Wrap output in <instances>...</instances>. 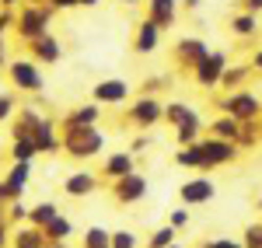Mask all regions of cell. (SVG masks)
Segmentation results:
<instances>
[{"label": "cell", "mask_w": 262, "mask_h": 248, "mask_svg": "<svg viewBox=\"0 0 262 248\" xmlns=\"http://www.w3.org/2000/svg\"><path fill=\"white\" fill-rule=\"evenodd\" d=\"M234 154H238V147L231 144V140L213 137V140H196V144L182 147L179 154H175V161L182 168H217L224 161H231Z\"/></svg>", "instance_id": "1"}, {"label": "cell", "mask_w": 262, "mask_h": 248, "mask_svg": "<svg viewBox=\"0 0 262 248\" xmlns=\"http://www.w3.org/2000/svg\"><path fill=\"white\" fill-rule=\"evenodd\" d=\"M63 147L74 157H91V154H98L101 147H105V137H101L95 126H74V129H67Z\"/></svg>", "instance_id": "2"}, {"label": "cell", "mask_w": 262, "mask_h": 248, "mask_svg": "<svg viewBox=\"0 0 262 248\" xmlns=\"http://www.w3.org/2000/svg\"><path fill=\"white\" fill-rule=\"evenodd\" d=\"M224 74H227V56L224 53H206L196 66V81L200 87H217L224 84Z\"/></svg>", "instance_id": "3"}, {"label": "cell", "mask_w": 262, "mask_h": 248, "mask_svg": "<svg viewBox=\"0 0 262 248\" xmlns=\"http://www.w3.org/2000/svg\"><path fill=\"white\" fill-rule=\"evenodd\" d=\"M262 102L255 98V95H231V98H224V112L227 116H234L238 123H255V116H259Z\"/></svg>", "instance_id": "4"}, {"label": "cell", "mask_w": 262, "mask_h": 248, "mask_svg": "<svg viewBox=\"0 0 262 248\" xmlns=\"http://www.w3.org/2000/svg\"><path fill=\"white\" fill-rule=\"evenodd\" d=\"M11 81L18 84L21 91H42V74L32 60H18L11 63Z\"/></svg>", "instance_id": "5"}, {"label": "cell", "mask_w": 262, "mask_h": 248, "mask_svg": "<svg viewBox=\"0 0 262 248\" xmlns=\"http://www.w3.org/2000/svg\"><path fill=\"white\" fill-rule=\"evenodd\" d=\"M179 196H182L185 207H203V203L213 199V182L210 178H192V182H185L179 189Z\"/></svg>", "instance_id": "6"}, {"label": "cell", "mask_w": 262, "mask_h": 248, "mask_svg": "<svg viewBox=\"0 0 262 248\" xmlns=\"http://www.w3.org/2000/svg\"><path fill=\"white\" fill-rule=\"evenodd\" d=\"M112 192H116V199H119V203H137V199H143V196H147V178L133 171V175L119 178Z\"/></svg>", "instance_id": "7"}, {"label": "cell", "mask_w": 262, "mask_h": 248, "mask_svg": "<svg viewBox=\"0 0 262 248\" xmlns=\"http://www.w3.org/2000/svg\"><path fill=\"white\" fill-rule=\"evenodd\" d=\"M28 178H32V161H14L11 171H7V196H11V203L25 196V186H28Z\"/></svg>", "instance_id": "8"}, {"label": "cell", "mask_w": 262, "mask_h": 248, "mask_svg": "<svg viewBox=\"0 0 262 248\" xmlns=\"http://www.w3.org/2000/svg\"><path fill=\"white\" fill-rule=\"evenodd\" d=\"M161 116H164V108L154 102L150 95H147V98H140V102H133V108H129V119H133L137 126H154Z\"/></svg>", "instance_id": "9"}, {"label": "cell", "mask_w": 262, "mask_h": 248, "mask_svg": "<svg viewBox=\"0 0 262 248\" xmlns=\"http://www.w3.org/2000/svg\"><path fill=\"white\" fill-rule=\"evenodd\" d=\"M126 95H129V84L119 81V77H108V81H98L95 84V102H126Z\"/></svg>", "instance_id": "10"}, {"label": "cell", "mask_w": 262, "mask_h": 248, "mask_svg": "<svg viewBox=\"0 0 262 248\" xmlns=\"http://www.w3.org/2000/svg\"><path fill=\"white\" fill-rule=\"evenodd\" d=\"M49 21V11H39V7H28L25 14H21V35H28V39H39V35H46V25Z\"/></svg>", "instance_id": "11"}, {"label": "cell", "mask_w": 262, "mask_h": 248, "mask_svg": "<svg viewBox=\"0 0 262 248\" xmlns=\"http://www.w3.org/2000/svg\"><path fill=\"white\" fill-rule=\"evenodd\" d=\"M95 186H98V178H95L91 171H74V175L63 182V192H67V196H88V192H95Z\"/></svg>", "instance_id": "12"}, {"label": "cell", "mask_w": 262, "mask_h": 248, "mask_svg": "<svg viewBox=\"0 0 262 248\" xmlns=\"http://www.w3.org/2000/svg\"><path fill=\"white\" fill-rule=\"evenodd\" d=\"M175 14H179V0H150V21H154V25L171 28Z\"/></svg>", "instance_id": "13"}, {"label": "cell", "mask_w": 262, "mask_h": 248, "mask_svg": "<svg viewBox=\"0 0 262 248\" xmlns=\"http://www.w3.org/2000/svg\"><path fill=\"white\" fill-rule=\"evenodd\" d=\"M98 116H101L98 102H95V105H81V108H74V112L63 119V129H74V126H95V123H98Z\"/></svg>", "instance_id": "14"}, {"label": "cell", "mask_w": 262, "mask_h": 248, "mask_svg": "<svg viewBox=\"0 0 262 248\" xmlns=\"http://www.w3.org/2000/svg\"><path fill=\"white\" fill-rule=\"evenodd\" d=\"M206 53H210V49H206L200 39H182L179 46H175V56H179L182 63H192V66H200V60Z\"/></svg>", "instance_id": "15"}, {"label": "cell", "mask_w": 262, "mask_h": 248, "mask_svg": "<svg viewBox=\"0 0 262 248\" xmlns=\"http://www.w3.org/2000/svg\"><path fill=\"white\" fill-rule=\"evenodd\" d=\"M158 32H161V25H154V21H143L140 28H137L133 49H137V53H150V49H158Z\"/></svg>", "instance_id": "16"}, {"label": "cell", "mask_w": 262, "mask_h": 248, "mask_svg": "<svg viewBox=\"0 0 262 248\" xmlns=\"http://www.w3.org/2000/svg\"><path fill=\"white\" fill-rule=\"evenodd\" d=\"M105 175L112 178V182H119L126 175H133V154L126 150V154H112L108 161H105Z\"/></svg>", "instance_id": "17"}, {"label": "cell", "mask_w": 262, "mask_h": 248, "mask_svg": "<svg viewBox=\"0 0 262 248\" xmlns=\"http://www.w3.org/2000/svg\"><path fill=\"white\" fill-rule=\"evenodd\" d=\"M32 53L42 63H56L60 60V42L53 39V35H39V39H32Z\"/></svg>", "instance_id": "18"}, {"label": "cell", "mask_w": 262, "mask_h": 248, "mask_svg": "<svg viewBox=\"0 0 262 248\" xmlns=\"http://www.w3.org/2000/svg\"><path fill=\"white\" fill-rule=\"evenodd\" d=\"M164 119H171L175 126H185V123H196V119H203L200 112L192 108V105H185V102H171L168 108H164Z\"/></svg>", "instance_id": "19"}, {"label": "cell", "mask_w": 262, "mask_h": 248, "mask_svg": "<svg viewBox=\"0 0 262 248\" xmlns=\"http://www.w3.org/2000/svg\"><path fill=\"white\" fill-rule=\"evenodd\" d=\"M32 140H35V144H39V154H53V150H56V133H53V123H49V119H42L39 123V129H35V133H32Z\"/></svg>", "instance_id": "20"}, {"label": "cell", "mask_w": 262, "mask_h": 248, "mask_svg": "<svg viewBox=\"0 0 262 248\" xmlns=\"http://www.w3.org/2000/svg\"><path fill=\"white\" fill-rule=\"evenodd\" d=\"M11 154H14V161H35V157H39V144H35L32 137H14Z\"/></svg>", "instance_id": "21"}, {"label": "cell", "mask_w": 262, "mask_h": 248, "mask_svg": "<svg viewBox=\"0 0 262 248\" xmlns=\"http://www.w3.org/2000/svg\"><path fill=\"white\" fill-rule=\"evenodd\" d=\"M213 137H221V140H238V137H242V123H238L234 116H221V119L213 123Z\"/></svg>", "instance_id": "22"}, {"label": "cell", "mask_w": 262, "mask_h": 248, "mask_svg": "<svg viewBox=\"0 0 262 248\" xmlns=\"http://www.w3.org/2000/svg\"><path fill=\"white\" fill-rule=\"evenodd\" d=\"M14 245H18V248H46V245H49V238H46V231H42V228H25L18 238H14Z\"/></svg>", "instance_id": "23"}, {"label": "cell", "mask_w": 262, "mask_h": 248, "mask_svg": "<svg viewBox=\"0 0 262 248\" xmlns=\"http://www.w3.org/2000/svg\"><path fill=\"white\" fill-rule=\"evenodd\" d=\"M46 238H49V241H63V238H70V220H67V217H63V213H56V217H53V220H49V224H46Z\"/></svg>", "instance_id": "24"}, {"label": "cell", "mask_w": 262, "mask_h": 248, "mask_svg": "<svg viewBox=\"0 0 262 248\" xmlns=\"http://www.w3.org/2000/svg\"><path fill=\"white\" fill-rule=\"evenodd\" d=\"M84 248H112V231L88 228L84 231Z\"/></svg>", "instance_id": "25"}, {"label": "cell", "mask_w": 262, "mask_h": 248, "mask_svg": "<svg viewBox=\"0 0 262 248\" xmlns=\"http://www.w3.org/2000/svg\"><path fill=\"white\" fill-rule=\"evenodd\" d=\"M56 213H60V210L53 207V203H39V207L28 210V224H35V228H46V224H49Z\"/></svg>", "instance_id": "26"}, {"label": "cell", "mask_w": 262, "mask_h": 248, "mask_svg": "<svg viewBox=\"0 0 262 248\" xmlns=\"http://www.w3.org/2000/svg\"><path fill=\"white\" fill-rule=\"evenodd\" d=\"M200 129H203V119H196V123H185V126H179V144L182 147H189V144H196V137H200Z\"/></svg>", "instance_id": "27"}, {"label": "cell", "mask_w": 262, "mask_h": 248, "mask_svg": "<svg viewBox=\"0 0 262 248\" xmlns=\"http://www.w3.org/2000/svg\"><path fill=\"white\" fill-rule=\"evenodd\" d=\"M175 231H179V228H171V224H164L161 231H154L150 248H171V245H175Z\"/></svg>", "instance_id": "28"}, {"label": "cell", "mask_w": 262, "mask_h": 248, "mask_svg": "<svg viewBox=\"0 0 262 248\" xmlns=\"http://www.w3.org/2000/svg\"><path fill=\"white\" fill-rule=\"evenodd\" d=\"M234 32H238V35H255V32H259L255 14H242V18H234Z\"/></svg>", "instance_id": "29"}, {"label": "cell", "mask_w": 262, "mask_h": 248, "mask_svg": "<svg viewBox=\"0 0 262 248\" xmlns=\"http://www.w3.org/2000/svg\"><path fill=\"white\" fill-rule=\"evenodd\" d=\"M112 248H137V234H129V231H112Z\"/></svg>", "instance_id": "30"}, {"label": "cell", "mask_w": 262, "mask_h": 248, "mask_svg": "<svg viewBox=\"0 0 262 248\" xmlns=\"http://www.w3.org/2000/svg\"><path fill=\"white\" fill-rule=\"evenodd\" d=\"M245 248H262V224H252L245 231Z\"/></svg>", "instance_id": "31"}, {"label": "cell", "mask_w": 262, "mask_h": 248, "mask_svg": "<svg viewBox=\"0 0 262 248\" xmlns=\"http://www.w3.org/2000/svg\"><path fill=\"white\" fill-rule=\"evenodd\" d=\"M189 224V210L179 207V210H171V228H185Z\"/></svg>", "instance_id": "32"}, {"label": "cell", "mask_w": 262, "mask_h": 248, "mask_svg": "<svg viewBox=\"0 0 262 248\" xmlns=\"http://www.w3.org/2000/svg\"><path fill=\"white\" fill-rule=\"evenodd\" d=\"M147 147H150V137H133V144H129V154H140V150H147Z\"/></svg>", "instance_id": "33"}, {"label": "cell", "mask_w": 262, "mask_h": 248, "mask_svg": "<svg viewBox=\"0 0 262 248\" xmlns=\"http://www.w3.org/2000/svg\"><path fill=\"white\" fill-rule=\"evenodd\" d=\"M11 112H14V102H11L7 95H0V123H4V119H11Z\"/></svg>", "instance_id": "34"}, {"label": "cell", "mask_w": 262, "mask_h": 248, "mask_svg": "<svg viewBox=\"0 0 262 248\" xmlns=\"http://www.w3.org/2000/svg\"><path fill=\"white\" fill-rule=\"evenodd\" d=\"M206 248H245V245H238V241H231V238H221V241H210Z\"/></svg>", "instance_id": "35"}, {"label": "cell", "mask_w": 262, "mask_h": 248, "mask_svg": "<svg viewBox=\"0 0 262 248\" xmlns=\"http://www.w3.org/2000/svg\"><path fill=\"white\" fill-rule=\"evenodd\" d=\"M25 217H28V210H25L18 199H14V207H11V220H25Z\"/></svg>", "instance_id": "36"}, {"label": "cell", "mask_w": 262, "mask_h": 248, "mask_svg": "<svg viewBox=\"0 0 262 248\" xmlns=\"http://www.w3.org/2000/svg\"><path fill=\"white\" fill-rule=\"evenodd\" d=\"M53 7H74V4H81V0H49Z\"/></svg>", "instance_id": "37"}, {"label": "cell", "mask_w": 262, "mask_h": 248, "mask_svg": "<svg viewBox=\"0 0 262 248\" xmlns=\"http://www.w3.org/2000/svg\"><path fill=\"white\" fill-rule=\"evenodd\" d=\"M4 241H7V220L0 224V248H4Z\"/></svg>", "instance_id": "38"}, {"label": "cell", "mask_w": 262, "mask_h": 248, "mask_svg": "<svg viewBox=\"0 0 262 248\" xmlns=\"http://www.w3.org/2000/svg\"><path fill=\"white\" fill-rule=\"evenodd\" d=\"M248 4V11H262V0H245Z\"/></svg>", "instance_id": "39"}, {"label": "cell", "mask_w": 262, "mask_h": 248, "mask_svg": "<svg viewBox=\"0 0 262 248\" xmlns=\"http://www.w3.org/2000/svg\"><path fill=\"white\" fill-rule=\"evenodd\" d=\"M185 7H192V11H196V7H200V0H185Z\"/></svg>", "instance_id": "40"}, {"label": "cell", "mask_w": 262, "mask_h": 248, "mask_svg": "<svg viewBox=\"0 0 262 248\" xmlns=\"http://www.w3.org/2000/svg\"><path fill=\"white\" fill-rule=\"evenodd\" d=\"M255 70H262V53H259V56H255Z\"/></svg>", "instance_id": "41"}, {"label": "cell", "mask_w": 262, "mask_h": 248, "mask_svg": "<svg viewBox=\"0 0 262 248\" xmlns=\"http://www.w3.org/2000/svg\"><path fill=\"white\" fill-rule=\"evenodd\" d=\"M81 4H88V7H95V4H98V0H81Z\"/></svg>", "instance_id": "42"}, {"label": "cell", "mask_w": 262, "mask_h": 248, "mask_svg": "<svg viewBox=\"0 0 262 248\" xmlns=\"http://www.w3.org/2000/svg\"><path fill=\"white\" fill-rule=\"evenodd\" d=\"M46 248H63V245H56V241H49V245H46Z\"/></svg>", "instance_id": "43"}, {"label": "cell", "mask_w": 262, "mask_h": 248, "mask_svg": "<svg viewBox=\"0 0 262 248\" xmlns=\"http://www.w3.org/2000/svg\"><path fill=\"white\" fill-rule=\"evenodd\" d=\"M0 4H18V0H0Z\"/></svg>", "instance_id": "44"}, {"label": "cell", "mask_w": 262, "mask_h": 248, "mask_svg": "<svg viewBox=\"0 0 262 248\" xmlns=\"http://www.w3.org/2000/svg\"><path fill=\"white\" fill-rule=\"evenodd\" d=\"M0 207H4V203H0ZM0 224H4V210H0Z\"/></svg>", "instance_id": "45"}, {"label": "cell", "mask_w": 262, "mask_h": 248, "mask_svg": "<svg viewBox=\"0 0 262 248\" xmlns=\"http://www.w3.org/2000/svg\"><path fill=\"white\" fill-rule=\"evenodd\" d=\"M119 4H137V0H119Z\"/></svg>", "instance_id": "46"}, {"label": "cell", "mask_w": 262, "mask_h": 248, "mask_svg": "<svg viewBox=\"0 0 262 248\" xmlns=\"http://www.w3.org/2000/svg\"><path fill=\"white\" fill-rule=\"evenodd\" d=\"M259 210H262V196H259Z\"/></svg>", "instance_id": "47"}, {"label": "cell", "mask_w": 262, "mask_h": 248, "mask_svg": "<svg viewBox=\"0 0 262 248\" xmlns=\"http://www.w3.org/2000/svg\"><path fill=\"white\" fill-rule=\"evenodd\" d=\"M0 150H4V144H0Z\"/></svg>", "instance_id": "48"}, {"label": "cell", "mask_w": 262, "mask_h": 248, "mask_svg": "<svg viewBox=\"0 0 262 248\" xmlns=\"http://www.w3.org/2000/svg\"><path fill=\"white\" fill-rule=\"evenodd\" d=\"M171 248H179V245H171Z\"/></svg>", "instance_id": "49"}]
</instances>
